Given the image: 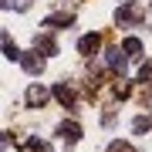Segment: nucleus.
I'll return each instance as SVG.
<instances>
[{
  "label": "nucleus",
  "instance_id": "obj_1",
  "mask_svg": "<svg viewBox=\"0 0 152 152\" xmlns=\"http://www.w3.org/2000/svg\"><path fill=\"white\" fill-rule=\"evenodd\" d=\"M98 44H102V37H98V34H85V37L78 41V51H81V54H95Z\"/></svg>",
  "mask_w": 152,
  "mask_h": 152
},
{
  "label": "nucleus",
  "instance_id": "obj_2",
  "mask_svg": "<svg viewBox=\"0 0 152 152\" xmlns=\"http://www.w3.org/2000/svg\"><path fill=\"white\" fill-rule=\"evenodd\" d=\"M58 135H61V139H68V142H78L81 129H78L75 122H61V125H58Z\"/></svg>",
  "mask_w": 152,
  "mask_h": 152
},
{
  "label": "nucleus",
  "instance_id": "obj_3",
  "mask_svg": "<svg viewBox=\"0 0 152 152\" xmlns=\"http://www.w3.org/2000/svg\"><path fill=\"white\" fill-rule=\"evenodd\" d=\"M44 102H48V88H41V85H34L31 91H27V105H34V108H41Z\"/></svg>",
  "mask_w": 152,
  "mask_h": 152
},
{
  "label": "nucleus",
  "instance_id": "obj_4",
  "mask_svg": "<svg viewBox=\"0 0 152 152\" xmlns=\"http://www.w3.org/2000/svg\"><path fill=\"white\" fill-rule=\"evenodd\" d=\"M20 61H24V71H27V75H41L44 71V58H37V54H27Z\"/></svg>",
  "mask_w": 152,
  "mask_h": 152
},
{
  "label": "nucleus",
  "instance_id": "obj_5",
  "mask_svg": "<svg viewBox=\"0 0 152 152\" xmlns=\"http://www.w3.org/2000/svg\"><path fill=\"white\" fill-rule=\"evenodd\" d=\"M122 54L139 58V54H142V41H139V37H125V44H122Z\"/></svg>",
  "mask_w": 152,
  "mask_h": 152
},
{
  "label": "nucleus",
  "instance_id": "obj_6",
  "mask_svg": "<svg viewBox=\"0 0 152 152\" xmlns=\"http://www.w3.org/2000/svg\"><path fill=\"white\" fill-rule=\"evenodd\" d=\"M54 98H58L61 105H68V108L75 105V95H71V88H68V85H58V88H54Z\"/></svg>",
  "mask_w": 152,
  "mask_h": 152
},
{
  "label": "nucleus",
  "instance_id": "obj_7",
  "mask_svg": "<svg viewBox=\"0 0 152 152\" xmlns=\"http://www.w3.org/2000/svg\"><path fill=\"white\" fill-rule=\"evenodd\" d=\"M108 68H115V71H125V54L118 48H112L108 51Z\"/></svg>",
  "mask_w": 152,
  "mask_h": 152
},
{
  "label": "nucleus",
  "instance_id": "obj_8",
  "mask_svg": "<svg viewBox=\"0 0 152 152\" xmlns=\"http://www.w3.org/2000/svg\"><path fill=\"white\" fill-rule=\"evenodd\" d=\"M34 48H41V51H48V54H54V41H48V37H34Z\"/></svg>",
  "mask_w": 152,
  "mask_h": 152
},
{
  "label": "nucleus",
  "instance_id": "obj_9",
  "mask_svg": "<svg viewBox=\"0 0 152 152\" xmlns=\"http://www.w3.org/2000/svg\"><path fill=\"white\" fill-rule=\"evenodd\" d=\"M0 4L14 7V10H27V7H31V0H0Z\"/></svg>",
  "mask_w": 152,
  "mask_h": 152
},
{
  "label": "nucleus",
  "instance_id": "obj_10",
  "mask_svg": "<svg viewBox=\"0 0 152 152\" xmlns=\"http://www.w3.org/2000/svg\"><path fill=\"white\" fill-rule=\"evenodd\" d=\"M112 152H135L129 142H112Z\"/></svg>",
  "mask_w": 152,
  "mask_h": 152
}]
</instances>
